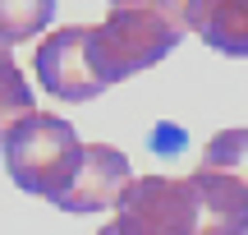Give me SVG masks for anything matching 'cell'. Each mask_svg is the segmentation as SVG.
I'll list each match as a JSON object with an SVG mask.
<instances>
[{"mask_svg":"<svg viewBox=\"0 0 248 235\" xmlns=\"http://www.w3.org/2000/svg\"><path fill=\"white\" fill-rule=\"evenodd\" d=\"M188 185L198 199V235H248V129L207 138Z\"/></svg>","mask_w":248,"mask_h":235,"instance_id":"3","label":"cell"},{"mask_svg":"<svg viewBox=\"0 0 248 235\" xmlns=\"http://www.w3.org/2000/svg\"><path fill=\"white\" fill-rule=\"evenodd\" d=\"M110 5H115V9H120V5H138V0H110Z\"/></svg>","mask_w":248,"mask_h":235,"instance_id":"11","label":"cell"},{"mask_svg":"<svg viewBox=\"0 0 248 235\" xmlns=\"http://www.w3.org/2000/svg\"><path fill=\"white\" fill-rule=\"evenodd\" d=\"M115 226L124 235H198V199L188 180L142 175L124 189L115 208Z\"/></svg>","mask_w":248,"mask_h":235,"instance_id":"4","label":"cell"},{"mask_svg":"<svg viewBox=\"0 0 248 235\" xmlns=\"http://www.w3.org/2000/svg\"><path fill=\"white\" fill-rule=\"evenodd\" d=\"M83 148L88 143H78L69 120L51 116V111H37L23 125L9 129L0 152H5L9 180L23 194H37V199H46V203H60V194L74 185V175H78V166H83Z\"/></svg>","mask_w":248,"mask_h":235,"instance_id":"2","label":"cell"},{"mask_svg":"<svg viewBox=\"0 0 248 235\" xmlns=\"http://www.w3.org/2000/svg\"><path fill=\"white\" fill-rule=\"evenodd\" d=\"M97 235H124V231H120V226H115V221H110V226H101V231H97Z\"/></svg>","mask_w":248,"mask_h":235,"instance_id":"10","label":"cell"},{"mask_svg":"<svg viewBox=\"0 0 248 235\" xmlns=\"http://www.w3.org/2000/svg\"><path fill=\"white\" fill-rule=\"evenodd\" d=\"M28 116H37V101H32V88H28L23 69H18L14 51L0 46V143L9 138V129L23 125Z\"/></svg>","mask_w":248,"mask_h":235,"instance_id":"8","label":"cell"},{"mask_svg":"<svg viewBox=\"0 0 248 235\" xmlns=\"http://www.w3.org/2000/svg\"><path fill=\"white\" fill-rule=\"evenodd\" d=\"M32 69H37V83L60 101H92L106 92V83L97 79V65H92V51H88V28H78V23L55 28L37 46Z\"/></svg>","mask_w":248,"mask_h":235,"instance_id":"5","label":"cell"},{"mask_svg":"<svg viewBox=\"0 0 248 235\" xmlns=\"http://www.w3.org/2000/svg\"><path fill=\"white\" fill-rule=\"evenodd\" d=\"M184 23L212 51L234 60L248 55V0H184Z\"/></svg>","mask_w":248,"mask_h":235,"instance_id":"7","label":"cell"},{"mask_svg":"<svg viewBox=\"0 0 248 235\" xmlns=\"http://www.w3.org/2000/svg\"><path fill=\"white\" fill-rule=\"evenodd\" d=\"M133 185V166L120 148L110 143H88L83 148V166L74 175V185L60 194L55 208L60 212H101V208H120L124 189Z\"/></svg>","mask_w":248,"mask_h":235,"instance_id":"6","label":"cell"},{"mask_svg":"<svg viewBox=\"0 0 248 235\" xmlns=\"http://www.w3.org/2000/svg\"><path fill=\"white\" fill-rule=\"evenodd\" d=\"M184 0H138V5H120L88 28V51L97 65V79L124 83L133 74L161 65L179 42H184Z\"/></svg>","mask_w":248,"mask_h":235,"instance_id":"1","label":"cell"},{"mask_svg":"<svg viewBox=\"0 0 248 235\" xmlns=\"http://www.w3.org/2000/svg\"><path fill=\"white\" fill-rule=\"evenodd\" d=\"M55 18V0H0V46H18L46 33Z\"/></svg>","mask_w":248,"mask_h":235,"instance_id":"9","label":"cell"}]
</instances>
